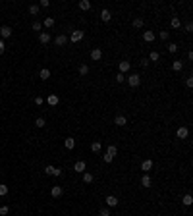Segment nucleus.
Returning a JSON list of instances; mask_svg holds the SVG:
<instances>
[{"label": "nucleus", "mask_w": 193, "mask_h": 216, "mask_svg": "<svg viewBox=\"0 0 193 216\" xmlns=\"http://www.w3.org/2000/svg\"><path fill=\"white\" fill-rule=\"evenodd\" d=\"M79 8H81V10H91V2H89V0H81Z\"/></svg>", "instance_id": "412c9836"}, {"label": "nucleus", "mask_w": 193, "mask_h": 216, "mask_svg": "<svg viewBox=\"0 0 193 216\" xmlns=\"http://www.w3.org/2000/svg\"><path fill=\"white\" fill-rule=\"evenodd\" d=\"M64 145H66V149H70V150H72L73 147H75V139H73V137H68V139L64 141Z\"/></svg>", "instance_id": "4468645a"}, {"label": "nucleus", "mask_w": 193, "mask_h": 216, "mask_svg": "<svg viewBox=\"0 0 193 216\" xmlns=\"http://www.w3.org/2000/svg\"><path fill=\"white\" fill-rule=\"evenodd\" d=\"M48 6H50L48 0H41V2H39V8H48Z\"/></svg>", "instance_id": "4c0bfd02"}, {"label": "nucleus", "mask_w": 193, "mask_h": 216, "mask_svg": "<svg viewBox=\"0 0 193 216\" xmlns=\"http://www.w3.org/2000/svg\"><path fill=\"white\" fill-rule=\"evenodd\" d=\"M114 124H116V125H120V128H122V125H126V124H128V120H126V116L118 114V116L114 118Z\"/></svg>", "instance_id": "6e6552de"}, {"label": "nucleus", "mask_w": 193, "mask_h": 216, "mask_svg": "<svg viewBox=\"0 0 193 216\" xmlns=\"http://www.w3.org/2000/svg\"><path fill=\"white\" fill-rule=\"evenodd\" d=\"M6 193H8V187L6 185H0V197H4Z\"/></svg>", "instance_id": "58836bf2"}, {"label": "nucleus", "mask_w": 193, "mask_h": 216, "mask_svg": "<svg viewBox=\"0 0 193 216\" xmlns=\"http://www.w3.org/2000/svg\"><path fill=\"white\" fill-rule=\"evenodd\" d=\"M8 212H10V209H8V206L4 205L2 209H0V216H4V214H8Z\"/></svg>", "instance_id": "ea45409f"}, {"label": "nucleus", "mask_w": 193, "mask_h": 216, "mask_svg": "<svg viewBox=\"0 0 193 216\" xmlns=\"http://www.w3.org/2000/svg\"><path fill=\"white\" fill-rule=\"evenodd\" d=\"M106 205H108V206H116L118 205V199L114 197V195H108V197H106Z\"/></svg>", "instance_id": "ddd939ff"}, {"label": "nucleus", "mask_w": 193, "mask_h": 216, "mask_svg": "<svg viewBox=\"0 0 193 216\" xmlns=\"http://www.w3.org/2000/svg\"><path fill=\"white\" fill-rule=\"evenodd\" d=\"M44 124H47V122H44V118H37V120H35V125H37V128H44Z\"/></svg>", "instance_id": "7c9ffc66"}, {"label": "nucleus", "mask_w": 193, "mask_h": 216, "mask_svg": "<svg viewBox=\"0 0 193 216\" xmlns=\"http://www.w3.org/2000/svg\"><path fill=\"white\" fill-rule=\"evenodd\" d=\"M141 66H143V68H147V66H149V60L143 58V60H141Z\"/></svg>", "instance_id": "de8ad7c7"}, {"label": "nucleus", "mask_w": 193, "mask_h": 216, "mask_svg": "<svg viewBox=\"0 0 193 216\" xmlns=\"http://www.w3.org/2000/svg\"><path fill=\"white\" fill-rule=\"evenodd\" d=\"M112 160H114V158L110 156V154H104V162H106V164H108V162H112Z\"/></svg>", "instance_id": "79ce46f5"}, {"label": "nucleus", "mask_w": 193, "mask_h": 216, "mask_svg": "<svg viewBox=\"0 0 193 216\" xmlns=\"http://www.w3.org/2000/svg\"><path fill=\"white\" fill-rule=\"evenodd\" d=\"M47 102L50 104V106H56V104H58V97H56V95H50V97L47 99Z\"/></svg>", "instance_id": "a211bd4d"}, {"label": "nucleus", "mask_w": 193, "mask_h": 216, "mask_svg": "<svg viewBox=\"0 0 193 216\" xmlns=\"http://www.w3.org/2000/svg\"><path fill=\"white\" fill-rule=\"evenodd\" d=\"M116 81H118V83H124V81H126V75H124V73H120V72H118V75H116Z\"/></svg>", "instance_id": "c9c22d12"}, {"label": "nucleus", "mask_w": 193, "mask_h": 216, "mask_svg": "<svg viewBox=\"0 0 193 216\" xmlns=\"http://www.w3.org/2000/svg\"><path fill=\"white\" fill-rule=\"evenodd\" d=\"M168 50H170V52H176V50H178V44H176V43H170V44H168Z\"/></svg>", "instance_id": "e433bc0d"}, {"label": "nucleus", "mask_w": 193, "mask_h": 216, "mask_svg": "<svg viewBox=\"0 0 193 216\" xmlns=\"http://www.w3.org/2000/svg\"><path fill=\"white\" fill-rule=\"evenodd\" d=\"M83 181H85V183H91V181H93V174L83 172Z\"/></svg>", "instance_id": "a878e982"}, {"label": "nucleus", "mask_w": 193, "mask_h": 216, "mask_svg": "<svg viewBox=\"0 0 193 216\" xmlns=\"http://www.w3.org/2000/svg\"><path fill=\"white\" fill-rule=\"evenodd\" d=\"M54 25V18H47L44 19V27H52Z\"/></svg>", "instance_id": "72a5a7b5"}, {"label": "nucleus", "mask_w": 193, "mask_h": 216, "mask_svg": "<svg viewBox=\"0 0 193 216\" xmlns=\"http://www.w3.org/2000/svg\"><path fill=\"white\" fill-rule=\"evenodd\" d=\"M110 18H112V14H110L108 10H102L101 12V19H102V21H110Z\"/></svg>", "instance_id": "f3484780"}, {"label": "nucleus", "mask_w": 193, "mask_h": 216, "mask_svg": "<svg viewBox=\"0 0 193 216\" xmlns=\"http://www.w3.org/2000/svg\"><path fill=\"white\" fill-rule=\"evenodd\" d=\"M91 150H93V153H98V150H101V143H98V141H95V143L91 145Z\"/></svg>", "instance_id": "473e14b6"}, {"label": "nucleus", "mask_w": 193, "mask_h": 216, "mask_svg": "<svg viewBox=\"0 0 193 216\" xmlns=\"http://www.w3.org/2000/svg\"><path fill=\"white\" fill-rule=\"evenodd\" d=\"M141 185H143V187H151V176H149V174H143V178H141Z\"/></svg>", "instance_id": "f8f14e48"}, {"label": "nucleus", "mask_w": 193, "mask_h": 216, "mask_svg": "<svg viewBox=\"0 0 193 216\" xmlns=\"http://www.w3.org/2000/svg\"><path fill=\"white\" fill-rule=\"evenodd\" d=\"M191 203H193V197H191V195H189V193H187V195H183V205H186V206H189Z\"/></svg>", "instance_id": "393cba45"}, {"label": "nucleus", "mask_w": 193, "mask_h": 216, "mask_svg": "<svg viewBox=\"0 0 193 216\" xmlns=\"http://www.w3.org/2000/svg\"><path fill=\"white\" fill-rule=\"evenodd\" d=\"M102 58V50H101V48H93V50H91V60H95V62H97V60H101Z\"/></svg>", "instance_id": "0eeeda50"}, {"label": "nucleus", "mask_w": 193, "mask_h": 216, "mask_svg": "<svg viewBox=\"0 0 193 216\" xmlns=\"http://www.w3.org/2000/svg\"><path fill=\"white\" fill-rule=\"evenodd\" d=\"M54 43H56V46H64V44L68 43V37H66V35H58L54 39Z\"/></svg>", "instance_id": "9d476101"}, {"label": "nucleus", "mask_w": 193, "mask_h": 216, "mask_svg": "<svg viewBox=\"0 0 193 216\" xmlns=\"http://www.w3.org/2000/svg\"><path fill=\"white\" fill-rule=\"evenodd\" d=\"M116 153H118V149H116V145H110L108 149H106V154H110V156H116Z\"/></svg>", "instance_id": "6ab92c4d"}, {"label": "nucleus", "mask_w": 193, "mask_h": 216, "mask_svg": "<svg viewBox=\"0 0 193 216\" xmlns=\"http://www.w3.org/2000/svg\"><path fill=\"white\" fill-rule=\"evenodd\" d=\"M143 39H145L147 43H153L155 41V33L153 31H145V33H143Z\"/></svg>", "instance_id": "2eb2a0df"}, {"label": "nucleus", "mask_w": 193, "mask_h": 216, "mask_svg": "<svg viewBox=\"0 0 193 216\" xmlns=\"http://www.w3.org/2000/svg\"><path fill=\"white\" fill-rule=\"evenodd\" d=\"M54 168H56V166H47V168H44V174L52 176V174H54Z\"/></svg>", "instance_id": "f704fd0d"}, {"label": "nucleus", "mask_w": 193, "mask_h": 216, "mask_svg": "<svg viewBox=\"0 0 193 216\" xmlns=\"http://www.w3.org/2000/svg\"><path fill=\"white\" fill-rule=\"evenodd\" d=\"M39 10H41L39 4H31V6H29V14L31 15H37V14H39Z\"/></svg>", "instance_id": "aec40b11"}, {"label": "nucleus", "mask_w": 193, "mask_h": 216, "mask_svg": "<svg viewBox=\"0 0 193 216\" xmlns=\"http://www.w3.org/2000/svg\"><path fill=\"white\" fill-rule=\"evenodd\" d=\"M133 27H135V29H141V27H143V19L141 18H135L133 19Z\"/></svg>", "instance_id": "b1692460"}, {"label": "nucleus", "mask_w": 193, "mask_h": 216, "mask_svg": "<svg viewBox=\"0 0 193 216\" xmlns=\"http://www.w3.org/2000/svg\"><path fill=\"white\" fill-rule=\"evenodd\" d=\"M101 216H110V212H108V209H102V210H101Z\"/></svg>", "instance_id": "a18cd8bd"}, {"label": "nucleus", "mask_w": 193, "mask_h": 216, "mask_svg": "<svg viewBox=\"0 0 193 216\" xmlns=\"http://www.w3.org/2000/svg\"><path fill=\"white\" fill-rule=\"evenodd\" d=\"M158 58H160V54H158V52H155V50H153V52H151V56H149V58H147V60H151V62H157Z\"/></svg>", "instance_id": "bb28decb"}, {"label": "nucleus", "mask_w": 193, "mask_h": 216, "mask_svg": "<svg viewBox=\"0 0 193 216\" xmlns=\"http://www.w3.org/2000/svg\"><path fill=\"white\" fill-rule=\"evenodd\" d=\"M85 168H87V166H85V162H83V160H77L75 164H73V172L83 174V172H85Z\"/></svg>", "instance_id": "f03ea898"}, {"label": "nucleus", "mask_w": 193, "mask_h": 216, "mask_svg": "<svg viewBox=\"0 0 193 216\" xmlns=\"http://www.w3.org/2000/svg\"><path fill=\"white\" fill-rule=\"evenodd\" d=\"M176 135H178L180 139H186V137L189 135V129H187V128H183V125H182V128H178V131H176Z\"/></svg>", "instance_id": "423d86ee"}, {"label": "nucleus", "mask_w": 193, "mask_h": 216, "mask_svg": "<svg viewBox=\"0 0 193 216\" xmlns=\"http://www.w3.org/2000/svg\"><path fill=\"white\" fill-rule=\"evenodd\" d=\"M87 73H89V66L87 64H81L79 66V75H87Z\"/></svg>", "instance_id": "4be33fe9"}, {"label": "nucleus", "mask_w": 193, "mask_h": 216, "mask_svg": "<svg viewBox=\"0 0 193 216\" xmlns=\"http://www.w3.org/2000/svg\"><path fill=\"white\" fill-rule=\"evenodd\" d=\"M52 176H62V170H60V168H54V174H52Z\"/></svg>", "instance_id": "49530a36"}, {"label": "nucleus", "mask_w": 193, "mask_h": 216, "mask_svg": "<svg viewBox=\"0 0 193 216\" xmlns=\"http://www.w3.org/2000/svg\"><path fill=\"white\" fill-rule=\"evenodd\" d=\"M158 37H160L162 41H168V37H170V31H160V33H158Z\"/></svg>", "instance_id": "2f4dec72"}, {"label": "nucleus", "mask_w": 193, "mask_h": 216, "mask_svg": "<svg viewBox=\"0 0 193 216\" xmlns=\"http://www.w3.org/2000/svg\"><path fill=\"white\" fill-rule=\"evenodd\" d=\"M170 25L174 27V29H178L180 25H182V23H180V18H172V21H170Z\"/></svg>", "instance_id": "cd10ccee"}, {"label": "nucleus", "mask_w": 193, "mask_h": 216, "mask_svg": "<svg viewBox=\"0 0 193 216\" xmlns=\"http://www.w3.org/2000/svg\"><path fill=\"white\" fill-rule=\"evenodd\" d=\"M39 75L43 77V79H48V77H50V70H47V68H44V70H41Z\"/></svg>", "instance_id": "c756f323"}, {"label": "nucleus", "mask_w": 193, "mask_h": 216, "mask_svg": "<svg viewBox=\"0 0 193 216\" xmlns=\"http://www.w3.org/2000/svg\"><path fill=\"white\" fill-rule=\"evenodd\" d=\"M50 193H52V197H60V195H62V187H60V185H54L50 189Z\"/></svg>", "instance_id": "dca6fc26"}, {"label": "nucleus", "mask_w": 193, "mask_h": 216, "mask_svg": "<svg viewBox=\"0 0 193 216\" xmlns=\"http://www.w3.org/2000/svg\"><path fill=\"white\" fill-rule=\"evenodd\" d=\"M182 68H183V64L180 62V60H176V62L172 64V70H174V72H180V70H182Z\"/></svg>", "instance_id": "5701e85b"}, {"label": "nucleus", "mask_w": 193, "mask_h": 216, "mask_svg": "<svg viewBox=\"0 0 193 216\" xmlns=\"http://www.w3.org/2000/svg\"><path fill=\"white\" fill-rule=\"evenodd\" d=\"M35 104H39V106H41V104H43V97H35Z\"/></svg>", "instance_id": "a19ab883"}, {"label": "nucleus", "mask_w": 193, "mask_h": 216, "mask_svg": "<svg viewBox=\"0 0 193 216\" xmlns=\"http://www.w3.org/2000/svg\"><path fill=\"white\" fill-rule=\"evenodd\" d=\"M129 68H131V64L128 62V60H122V62H120V73L129 72Z\"/></svg>", "instance_id": "9b49d317"}, {"label": "nucleus", "mask_w": 193, "mask_h": 216, "mask_svg": "<svg viewBox=\"0 0 193 216\" xmlns=\"http://www.w3.org/2000/svg\"><path fill=\"white\" fill-rule=\"evenodd\" d=\"M39 41H41V44H48L50 43V33H48V31H43V33L39 35Z\"/></svg>", "instance_id": "39448f33"}, {"label": "nucleus", "mask_w": 193, "mask_h": 216, "mask_svg": "<svg viewBox=\"0 0 193 216\" xmlns=\"http://www.w3.org/2000/svg\"><path fill=\"white\" fill-rule=\"evenodd\" d=\"M31 29H33V31H41V29H43V23H41V21H33Z\"/></svg>", "instance_id": "c85d7f7f"}, {"label": "nucleus", "mask_w": 193, "mask_h": 216, "mask_svg": "<svg viewBox=\"0 0 193 216\" xmlns=\"http://www.w3.org/2000/svg\"><path fill=\"white\" fill-rule=\"evenodd\" d=\"M151 168H153V160H143V164H141V170H143V172L149 174Z\"/></svg>", "instance_id": "1a4fd4ad"}, {"label": "nucleus", "mask_w": 193, "mask_h": 216, "mask_svg": "<svg viewBox=\"0 0 193 216\" xmlns=\"http://www.w3.org/2000/svg\"><path fill=\"white\" fill-rule=\"evenodd\" d=\"M186 85H187V87H193V79H191V77H187V79H186Z\"/></svg>", "instance_id": "c03bdc74"}, {"label": "nucleus", "mask_w": 193, "mask_h": 216, "mask_svg": "<svg viewBox=\"0 0 193 216\" xmlns=\"http://www.w3.org/2000/svg\"><path fill=\"white\" fill-rule=\"evenodd\" d=\"M4 48H6V44H4V41H0V54L4 52Z\"/></svg>", "instance_id": "09e8293b"}, {"label": "nucleus", "mask_w": 193, "mask_h": 216, "mask_svg": "<svg viewBox=\"0 0 193 216\" xmlns=\"http://www.w3.org/2000/svg\"><path fill=\"white\" fill-rule=\"evenodd\" d=\"M186 31H187V33H191V31H193V23H187V25H186Z\"/></svg>", "instance_id": "37998d69"}, {"label": "nucleus", "mask_w": 193, "mask_h": 216, "mask_svg": "<svg viewBox=\"0 0 193 216\" xmlns=\"http://www.w3.org/2000/svg\"><path fill=\"white\" fill-rule=\"evenodd\" d=\"M126 81L129 83V87H137V85L141 83V77H139L137 73H131L129 77H126Z\"/></svg>", "instance_id": "f257e3e1"}, {"label": "nucleus", "mask_w": 193, "mask_h": 216, "mask_svg": "<svg viewBox=\"0 0 193 216\" xmlns=\"http://www.w3.org/2000/svg\"><path fill=\"white\" fill-rule=\"evenodd\" d=\"M83 31H73V33H72V37H70V41H72V43H79V41L81 39H83Z\"/></svg>", "instance_id": "7ed1b4c3"}, {"label": "nucleus", "mask_w": 193, "mask_h": 216, "mask_svg": "<svg viewBox=\"0 0 193 216\" xmlns=\"http://www.w3.org/2000/svg\"><path fill=\"white\" fill-rule=\"evenodd\" d=\"M0 37H2V39H8V37H12V27H8V25L0 27Z\"/></svg>", "instance_id": "20e7f679"}]
</instances>
